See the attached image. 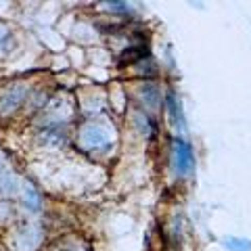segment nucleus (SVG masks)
<instances>
[{"label":"nucleus","instance_id":"2","mask_svg":"<svg viewBox=\"0 0 251 251\" xmlns=\"http://www.w3.org/2000/svg\"><path fill=\"white\" fill-rule=\"evenodd\" d=\"M82 143L92 149H103V147L111 145V136H109L99 124H88L82 130Z\"/></svg>","mask_w":251,"mask_h":251},{"label":"nucleus","instance_id":"5","mask_svg":"<svg viewBox=\"0 0 251 251\" xmlns=\"http://www.w3.org/2000/svg\"><path fill=\"white\" fill-rule=\"evenodd\" d=\"M157 103H159V90H157V86L155 84L153 86H147V88H145V105L155 109Z\"/></svg>","mask_w":251,"mask_h":251},{"label":"nucleus","instance_id":"3","mask_svg":"<svg viewBox=\"0 0 251 251\" xmlns=\"http://www.w3.org/2000/svg\"><path fill=\"white\" fill-rule=\"evenodd\" d=\"M166 107H168V115H170L172 124H174L176 128L182 130V128H184V111H182V100L178 99V94H176L174 90H170V92H168V97H166Z\"/></svg>","mask_w":251,"mask_h":251},{"label":"nucleus","instance_id":"1","mask_svg":"<svg viewBox=\"0 0 251 251\" xmlns=\"http://www.w3.org/2000/svg\"><path fill=\"white\" fill-rule=\"evenodd\" d=\"M172 161H174V170L178 176H191L195 172V151L188 140H184L182 136H176L174 143H172Z\"/></svg>","mask_w":251,"mask_h":251},{"label":"nucleus","instance_id":"4","mask_svg":"<svg viewBox=\"0 0 251 251\" xmlns=\"http://www.w3.org/2000/svg\"><path fill=\"white\" fill-rule=\"evenodd\" d=\"M222 245L228 249V251H251V241L249 239H243V237H224Z\"/></svg>","mask_w":251,"mask_h":251}]
</instances>
